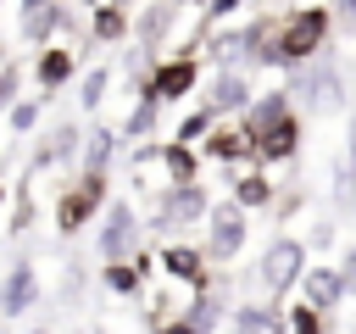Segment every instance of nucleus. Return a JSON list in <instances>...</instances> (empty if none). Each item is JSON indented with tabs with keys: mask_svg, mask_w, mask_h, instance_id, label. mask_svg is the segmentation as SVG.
Segmentation results:
<instances>
[{
	"mask_svg": "<svg viewBox=\"0 0 356 334\" xmlns=\"http://www.w3.org/2000/svg\"><path fill=\"white\" fill-rule=\"evenodd\" d=\"M28 223H33V200H28V189H22V195H17V212H11V234H22Z\"/></svg>",
	"mask_w": 356,
	"mask_h": 334,
	"instance_id": "obj_35",
	"label": "nucleus"
},
{
	"mask_svg": "<svg viewBox=\"0 0 356 334\" xmlns=\"http://www.w3.org/2000/svg\"><path fill=\"white\" fill-rule=\"evenodd\" d=\"M200 161L245 167V161H256V139L245 134V122H217V128H211V139L200 145Z\"/></svg>",
	"mask_w": 356,
	"mask_h": 334,
	"instance_id": "obj_15",
	"label": "nucleus"
},
{
	"mask_svg": "<svg viewBox=\"0 0 356 334\" xmlns=\"http://www.w3.org/2000/svg\"><path fill=\"white\" fill-rule=\"evenodd\" d=\"M334 245V223H317L312 234H306V250H328Z\"/></svg>",
	"mask_w": 356,
	"mask_h": 334,
	"instance_id": "obj_36",
	"label": "nucleus"
},
{
	"mask_svg": "<svg viewBox=\"0 0 356 334\" xmlns=\"http://www.w3.org/2000/svg\"><path fill=\"white\" fill-rule=\"evenodd\" d=\"M100 289L134 301V295L145 289V267H134V262H106V267H100Z\"/></svg>",
	"mask_w": 356,
	"mask_h": 334,
	"instance_id": "obj_27",
	"label": "nucleus"
},
{
	"mask_svg": "<svg viewBox=\"0 0 356 334\" xmlns=\"http://www.w3.org/2000/svg\"><path fill=\"white\" fill-rule=\"evenodd\" d=\"M72 161H83V128L67 117L33 145V167H72Z\"/></svg>",
	"mask_w": 356,
	"mask_h": 334,
	"instance_id": "obj_18",
	"label": "nucleus"
},
{
	"mask_svg": "<svg viewBox=\"0 0 356 334\" xmlns=\"http://www.w3.org/2000/svg\"><path fill=\"white\" fill-rule=\"evenodd\" d=\"M106 206H111V184H106V173H78V178L56 195V234H61V239L83 234Z\"/></svg>",
	"mask_w": 356,
	"mask_h": 334,
	"instance_id": "obj_3",
	"label": "nucleus"
},
{
	"mask_svg": "<svg viewBox=\"0 0 356 334\" xmlns=\"http://www.w3.org/2000/svg\"><path fill=\"white\" fill-rule=\"evenodd\" d=\"M211 128H217V111H211V106L200 100L195 111H184V122H178V134H172V139H178V145H195V150H200V145L211 139Z\"/></svg>",
	"mask_w": 356,
	"mask_h": 334,
	"instance_id": "obj_28",
	"label": "nucleus"
},
{
	"mask_svg": "<svg viewBox=\"0 0 356 334\" xmlns=\"http://www.w3.org/2000/svg\"><path fill=\"white\" fill-rule=\"evenodd\" d=\"M106 6H117V11H139V0H106Z\"/></svg>",
	"mask_w": 356,
	"mask_h": 334,
	"instance_id": "obj_39",
	"label": "nucleus"
},
{
	"mask_svg": "<svg viewBox=\"0 0 356 334\" xmlns=\"http://www.w3.org/2000/svg\"><path fill=\"white\" fill-rule=\"evenodd\" d=\"M206 212H211V189L206 184H161L156 189V212H150L145 228H156L161 245H167L172 228H195V223H206Z\"/></svg>",
	"mask_w": 356,
	"mask_h": 334,
	"instance_id": "obj_5",
	"label": "nucleus"
},
{
	"mask_svg": "<svg viewBox=\"0 0 356 334\" xmlns=\"http://www.w3.org/2000/svg\"><path fill=\"white\" fill-rule=\"evenodd\" d=\"M323 6H328V11H339V17H350V22H356V0H323Z\"/></svg>",
	"mask_w": 356,
	"mask_h": 334,
	"instance_id": "obj_37",
	"label": "nucleus"
},
{
	"mask_svg": "<svg viewBox=\"0 0 356 334\" xmlns=\"http://www.w3.org/2000/svg\"><path fill=\"white\" fill-rule=\"evenodd\" d=\"M228 312H234V306H228V289H222V284H217V289H206V295H195V301L184 306V317H189L200 334H217V323H222Z\"/></svg>",
	"mask_w": 356,
	"mask_h": 334,
	"instance_id": "obj_26",
	"label": "nucleus"
},
{
	"mask_svg": "<svg viewBox=\"0 0 356 334\" xmlns=\"http://www.w3.org/2000/svg\"><path fill=\"white\" fill-rule=\"evenodd\" d=\"M44 106H50V100H39V95H28V100H17V106L6 111V122H11V134H17V139H22V134H33V128H39V117H44Z\"/></svg>",
	"mask_w": 356,
	"mask_h": 334,
	"instance_id": "obj_30",
	"label": "nucleus"
},
{
	"mask_svg": "<svg viewBox=\"0 0 356 334\" xmlns=\"http://www.w3.org/2000/svg\"><path fill=\"white\" fill-rule=\"evenodd\" d=\"M0 17H6V0H0Z\"/></svg>",
	"mask_w": 356,
	"mask_h": 334,
	"instance_id": "obj_43",
	"label": "nucleus"
},
{
	"mask_svg": "<svg viewBox=\"0 0 356 334\" xmlns=\"http://www.w3.org/2000/svg\"><path fill=\"white\" fill-rule=\"evenodd\" d=\"M239 6H245V0H211V6L200 11V28H211V22H228V17L239 11Z\"/></svg>",
	"mask_w": 356,
	"mask_h": 334,
	"instance_id": "obj_32",
	"label": "nucleus"
},
{
	"mask_svg": "<svg viewBox=\"0 0 356 334\" xmlns=\"http://www.w3.org/2000/svg\"><path fill=\"white\" fill-rule=\"evenodd\" d=\"M117 150H122V128H111V122L89 128L83 134V173H111Z\"/></svg>",
	"mask_w": 356,
	"mask_h": 334,
	"instance_id": "obj_22",
	"label": "nucleus"
},
{
	"mask_svg": "<svg viewBox=\"0 0 356 334\" xmlns=\"http://www.w3.org/2000/svg\"><path fill=\"white\" fill-rule=\"evenodd\" d=\"M161 173H167V184H200V150L167 139L161 145Z\"/></svg>",
	"mask_w": 356,
	"mask_h": 334,
	"instance_id": "obj_25",
	"label": "nucleus"
},
{
	"mask_svg": "<svg viewBox=\"0 0 356 334\" xmlns=\"http://www.w3.org/2000/svg\"><path fill=\"white\" fill-rule=\"evenodd\" d=\"M28 334H50V328H28Z\"/></svg>",
	"mask_w": 356,
	"mask_h": 334,
	"instance_id": "obj_42",
	"label": "nucleus"
},
{
	"mask_svg": "<svg viewBox=\"0 0 356 334\" xmlns=\"http://www.w3.org/2000/svg\"><path fill=\"white\" fill-rule=\"evenodd\" d=\"M178 17H184V6H178V0H150V6L134 17V39H139V50H161V45H167V33L178 28Z\"/></svg>",
	"mask_w": 356,
	"mask_h": 334,
	"instance_id": "obj_20",
	"label": "nucleus"
},
{
	"mask_svg": "<svg viewBox=\"0 0 356 334\" xmlns=\"http://www.w3.org/2000/svg\"><path fill=\"white\" fill-rule=\"evenodd\" d=\"M139 89H145V95H156L161 106H172V100H189V95L200 89V56H195V50L156 56V61H150V72L139 78Z\"/></svg>",
	"mask_w": 356,
	"mask_h": 334,
	"instance_id": "obj_7",
	"label": "nucleus"
},
{
	"mask_svg": "<svg viewBox=\"0 0 356 334\" xmlns=\"http://www.w3.org/2000/svg\"><path fill=\"white\" fill-rule=\"evenodd\" d=\"M150 334H200V328L178 312V317H150Z\"/></svg>",
	"mask_w": 356,
	"mask_h": 334,
	"instance_id": "obj_33",
	"label": "nucleus"
},
{
	"mask_svg": "<svg viewBox=\"0 0 356 334\" xmlns=\"http://www.w3.org/2000/svg\"><path fill=\"white\" fill-rule=\"evenodd\" d=\"M6 195H11V184H6V173H0V200H6Z\"/></svg>",
	"mask_w": 356,
	"mask_h": 334,
	"instance_id": "obj_40",
	"label": "nucleus"
},
{
	"mask_svg": "<svg viewBox=\"0 0 356 334\" xmlns=\"http://www.w3.org/2000/svg\"><path fill=\"white\" fill-rule=\"evenodd\" d=\"M56 33H67V45L78 39V22H72L67 0H17V39L22 45L44 50V45H56Z\"/></svg>",
	"mask_w": 356,
	"mask_h": 334,
	"instance_id": "obj_9",
	"label": "nucleus"
},
{
	"mask_svg": "<svg viewBox=\"0 0 356 334\" xmlns=\"http://www.w3.org/2000/svg\"><path fill=\"white\" fill-rule=\"evenodd\" d=\"M328 39H334V11L323 0H300L278 17V33L261 56V67H278V72H300L312 61L328 56Z\"/></svg>",
	"mask_w": 356,
	"mask_h": 334,
	"instance_id": "obj_1",
	"label": "nucleus"
},
{
	"mask_svg": "<svg viewBox=\"0 0 356 334\" xmlns=\"http://www.w3.org/2000/svg\"><path fill=\"white\" fill-rule=\"evenodd\" d=\"M245 245H250V212H239L234 200H211L206 234H200L206 262H234V256H245Z\"/></svg>",
	"mask_w": 356,
	"mask_h": 334,
	"instance_id": "obj_8",
	"label": "nucleus"
},
{
	"mask_svg": "<svg viewBox=\"0 0 356 334\" xmlns=\"http://www.w3.org/2000/svg\"><path fill=\"white\" fill-rule=\"evenodd\" d=\"M289 334H334V317L312 312L306 301H289Z\"/></svg>",
	"mask_w": 356,
	"mask_h": 334,
	"instance_id": "obj_31",
	"label": "nucleus"
},
{
	"mask_svg": "<svg viewBox=\"0 0 356 334\" xmlns=\"http://www.w3.org/2000/svg\"><path fill=\"white\" fill-rule=\"evenodd\" d=\"M0 334H11V328H0Z\"/></svg>",
	"mask_w": 356,
	"mask_h": 334,
	"instance_id": "obj_45",
	"label": "nucleus"
},
{
	"mask_svg": "<svg viewBox=\"0 0 356 334\" xmlns=\"http://www.w3.org/2000/svg\"><path fill=\"white\" fill-rule=\"evenodd\" d=\"M106 95H111V61H100V67H89V72L78 78V106H83V111H100Z\"/></svg>",
	"mask_w": 356,
	"mask_h": 334,
	"instance_id": "obj_29",
	"label": "nucleus"
},
{
	"mask_svg": "<svg viewBox=\"0 0 356 334\" xmlns=\"http://www.w3.org/2000/svg\"><path fill=\"white\" fill-rule=\"evenodd\" d=\"M156 267H161L172 284H184L189 295H206V289H217V273H211L206 250H200V245H189V239H167V245L156 250Z\"/></svg>",
	"mask_w": 356,
	"mask_h": 334,
	"instance_id": "obj_10",
	"label": "nucleus"
},
{
	"mask_svg": "<svg viewBox=\"0 0 356 334\" xmlns=\"http://www.w3.org/2000/svg\"><path fill=\"white\" fill-rule=\"evenodd\" d=\"M89 39H95V45H122V39H134V11L95 6V11H89Z\"/></svg>",
	"mask_w": 356,
	"mask_h": 334,
	"instance_id": "obj_23",
	"label": "nucleus"
},
{
	"mask_svg": "<svg viewBox=\"0 0 356 334\" xmlns=\"http://www.w3.org/2000/svg\"><path fill=\"white\" fill-rule=\"evenodd\" d=\"M222 334H239V328H222Z\"/></svg>",
	"mask_w": 356,
	"mask_h": 334,
	"instance_id": "obj_44",
	"label": "nucleus"
},
{
	"mask_svg": "<svg viewBox=\"0 0 356 334\" xmlns=\"http://www.w3.org/2000/svg\"><path fill=\"white\" fill-rule=\"evenodd\" d=\"M139 228H145V217L134 212L128 195H117V200L100 212V228H95V256H100V267H106V262H134Z\"/></svg>",
	"mask_w": 356,
	"mask_h": 334,
	"instance_id": "obj_6",
	"label": "nucleus"
},
{
	"mask_svg": "<svg viewBox=\"0 0 356 334\" xmlns=\"http://www.w3.org/2000/svg\"><path fill=\"white\" fill-rule=\"evenodd\" d=\"M345 150H350V161H356V106H350V122H345Z\"/></svg>",
	"mask_w": 356,
	"mask_h": 334,
	"instance_id": "obj_38",
	"label": "nucleus"
},
{
	"mask_svg": "<svg viewBox=\"0 0 356 334\" xmlns=\"http://www.w3.org/2000/svg\"><path fill=\"white\" fill-rule=\"evenodd\" d=\"M228 328H239V334H289V306H278V301H234V312H228Z\"/></svg>",
	"mask_w": 356,
	"mask_h": 334,
	"instance_id": "obj_17",
	"label": "nucleus"
},
{
	"mask_svg": "<svg viewBox=\"0 0 356 334\" xmlns=\"http://www.w3.org/2000/svg\"><path fill=\"white\" fill-rule=\"evenodd\" d=\"M300 301L312 306V312H323V317H334L345 301H350V289H345V273H339V262H312L306 267V278H300Z\"/></svg>",
	"mask_w": 356,
	"mask_h": 334,
	"instance_id": "obj_12",
	"label": "nucleus"
},
{
	"mask_svg": "<svg viewBox=\"0 0 356 334\" xmlns=\"http://www.w3.org/2000/svg\"><path fill=\"white\" fill-rule=\"evenodd\" d=\"M250 100H256V78H250V72H211L206 106L217 111V122H222V117H245Z\"/></svg>",
	"mask_w": 356,
	"mask_h": 334,
	"instance_id": "obj_14",
	"label": "nucleus"
},
{
	"mask_svg": "<svg viewBox=\"0 0 356 334\" xmlns=\"http://www.w3.org/2000/svg\"><path fill=\"white\" fill-rule=\"evenodd\" d=\"M228 200L239 206V212H267V206H278V184H273V173L267 167H239L234 173V189H228Z\"/></svg>",
	"mask_w": 356,
	"mask_h": 334,
	"instance_id": "obj_19",
	"label": "nucleus"
},
{
	"mask_svg": "<svg viewBox=\"0 0 356 334\" xmlns=\"http://www.w3.org/2000/svg\"><path fill=\"white\" fill-rule=\"evenodd\" d=\"M161 100L156 95H145V89H134V111L122 117V139H145L150 145V134H156V122H161Z\"/></svg>",
	"mask_w": 356,
	"mask_h": 334,
	"instance_id": "obj_24",
	"label": "nucleus"
},
{
	"mask_svg": "<svg viewBox=\"0 0 356 334\" xmlns=\"http://www.w3.org/2000/svg\"><path fill=\"white\" fill-rule=\"evenodd\" d=\"M17 106V67H0V111Z\"/></svg>",
	"mask_w": 356,
	"mask_h": 334,
	"instance_id": "obj_34",
	"label": "nucleus"
},
{
	"mask_svg": "<svg viewBox=\"0 0 356 334\" xmlns=\"http://www.w3.org/2000/svg\"><path fill=\"white\" fill-rule=\"evenodd\" d=\"M33 301H39V267L28 256H17L6 267V278H0V317L6 323H22L33 312Z\"/></svg>",
	"mask_w": 356,
	"mask_h": 334,
	"instance_id": "obj_11",
	"label": "nucleus"
},
{
	"mask_svg": "<svg viewBox=\"0 0 356 334\" xmlns=\"http://www.w3.org/2000/svg\"><path fill=\"white\" fill-rule=\"evenodd\" d=\"M284 89H289L312 117L345 111V72L334 67V56H323V61H312V67H300V72H284Z\"/></svg>",
	"mask_w": 356,
	"mask_h": 334,
	"instance_id": "obj_4",
	"label": "nucleus"
},
{
	"mask_svg": "<svg viewBox=\"0 0 356 334\" xmlns=\"http://www.w3.org/2000/svg\"><path fill=\"white\" fill-rule=\"evenodd\" d=\"M289 117H295V95L278 84V89H256V100H250V111H245L239 122H245L250 139H261V134H273V128L289 122Z\"/></svg>",
	"mask_w": 356,
	"mask_h": 334,
	"instance_id": "obj_16",
	"label": "nucleus"
},
{
	"mask_svg": "<svg viewBox=\"0 0 356 334\" xmlns=\"http://www.w3.org/2000/svg\"><path fill=\"white\" fill-rule=\"evenodd\" d=\"M72 78H78V50H72V45H44V50L33 56V84H39V100H56Z\"/></svg>",
	"mask_w": 356,
	"mask_h": 334,
	"instance_id": "obj_13",
	"label": "nucleus"
},
{
	"mask_svg": "<svg viewBox=\"0 0 356 334\" xmlns=\"http://www.w3.org/2000/svg\"><path fill=\"white\" fill-rule=\"evenodd\" d=\"M78 6H89V11H95V6H106V0H78Z\"/></svg>",
	"mask_w": 356,
	"mask_h": 334,
	"instance_id": "obj_41",
	"label": "nucleus"
},
{
	"mask_svg": "<svg viewBox=\"0 0 356 334\" xmlns=\"http://www.w3.org/2000/svg\"><path fill=\"white\" fill-rule=\"evenodd\" d=\"M306 267H312L306 239H300V234H273L267 250L256 256V284L267 289V301H289V289H300Z\"/></svg>",
	"mask_w": 356,
	"mask_h": 334,
	"instance_id": "obj_2",
	"label": "nucleus"
},
{
	"mask_svg": "<svg viewBox=\"0 0 356 334\" xmlns=\"http://www.w3.org/2000/svg\"><path fill=\"white\" fill-rule=\"evenodd\" d=\"M300 134H306V128H300V111H295L289 122H278L273 134H261V139H256V167L295 161V156H300Z\"/></svg>",
	"mask_w": 356,
	"mask_h": 334,
	"instance_id": "obj_21",
	"label": "nucleus"
}]
</instances>
